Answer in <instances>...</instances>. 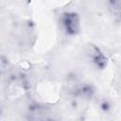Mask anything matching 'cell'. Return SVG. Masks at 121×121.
<instances>
[{"label": "cell", "instance_id": "2", "mask_svg": "<svg viewBox=\"0 0 121 121\" xmlns=\"http://www.w3.org/2000/svg\"><path fill=\"white\" fill-rule=\"evenodd\" d=\"M88 55L92 62L99 69H104L108 64V59L104 53L95 44H89L88 46Z\"/></svg>", "mask_w": 121, "mask_h": 121}, {"label": "cell", "instance_id": "3", "mask_svg": "<svg viewBox=\"0 0 121 121\" xmlns=\"http://www.w3.org/2000/svg\"><path fill=\"white\" fill-rule=\"evenodd\" d=\"M109 9L111 14L113 16V19L117 22L121 21V2L118 1H110L108 3Z\"/></svg>", "mask_w": 121, "mask_h": 121}, {"label": "cell", "instance_id": "1", "mask_svg": "<svg viewBox=\"0 0 121 121\" xmlns=\"http://www.w3.org/2000/svg\"><path fill=\"white\" fill-rule=\"evenodd\" d=\"M60 23L68 35H77L80 29V21L78 13L73 11L63 12L60 16Z\"/></svg>", "mask_w": 121, "mask_h": 121}, {"label": "cell", "instance_id": "4", "mask_svg": "<svg viewBox=\"0 0 121 121\" xmlns=\"http://www.w3.org/2000/svg\"><path fill=\"white\" fill-rule=\"evenodd\" d=\"M44 121H55V120H52V119H46V120H44Z\"/></svg>", "mask_w": 121, "mask_h": 121}]
</instances>
